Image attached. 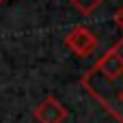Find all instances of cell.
Listing matches in <instances>:
<instances>
[{
	"label": "cell",
	"mask_w": 123,
	"mask_h": 123,
	"mask_svg": "<svg viewBox=\"0 0 123 123\" xmlns=\"http://www.w3.org/2000/svg\"><path fill=\"white\" fill-rule=\"evenodd\" d=\"M82 86L115 121L123 123V37L82 76Z\"/></svg>",
	"instance_id": "6da1fadb"
},
{
	"label": "cell",
	"mask_w": 123,
	"mask_h": 123,
	"mask_svg": "<svg viewBox=\"0 0 123 123\" xmlns=\"http://www.w3.org/2000/svg\"><path fill=\"white\" fill-rule=\"evenodd\" d=\"M65 45L69 52H74L76 56L80 58H86L91 56L97 45H99V39L97 35L89 28V26H74L67 35H65Z\"/></svg>",
	"instance_id": "7a4b0ae2"
},
{
	"label": "cell",
	"mask_w": 123,
	"mask_h": 123,
	"mask_svg": "<svg viewBox=\"0 0 123 123\" xmlns=\"http://www.w3.org/2000/svg\"><path fill=\"white\" fill-rule=\"evenodd\" d=\"M67 108L56 99V97H45L35 110H32V117L37 123H63L67 119Z\"/></svg>",
	"instance_id": "3957f363"
},
{
	"label": "cell",
	"mask_w": 123,
	"mask_h": 123,
	"mask_svg": "<svg viewBox=\"0 0 123 123\" xmlns=\"http://www.w3.org/2000/svg\"><path fill=\"white\" fill-rule=\"evenodd\" d=\"M69 2H71V6L78 9L82 15H91L93 11H97V9L104 4V0H69Z\"/></svg>",
	"instance_id": "277c9868"
},
{
	"label": "cell",
	"mask_w": 123,
	"mask_h": 123,
	"mask_svg": "<svg viewBox=\"0 0 123 123\" xmlns=\"http://www.w3.org/2000/svg\"><path fill=\"white\" fill-rule=\"evenodd\" d=\"M115 22H117V26L123 30V6L117 11V13H115Z\"/></svg>",
	"instance_id": "5b68a950"
},
{
	"label": "cell",
	"mask_w": 123,
	"mask_h": 123,
	"mask_svg": "<svg viewBox=\"0 0 123 123\" xmlns=\"http://www.w3.org/2000/svg\"><path fill=\"white\" fill-rule=\"evenodd\" d=\"M2 4H4V0H0V6H2Z\"/></svg>",
	"instance_id": "8992f818"
}]
</instances>
